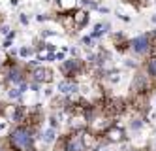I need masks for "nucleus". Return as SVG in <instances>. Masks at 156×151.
<instances>
[{
  "label": "nucleus",
  "mask_w": 156,
  "mask_h": 151,
  "mask_svg": "<svg viewBox=\"0 0 156 151\" xmlns=\"http://www.w3.org/2000/svg\"><path fill=\"white\" fill-rule=\"evenodd\" d=\"M8 142L9 145H13L15 149L19 151H27L28 147L34 145V140H36V130L28 129L25 125H15L12 130L8 132Z\"/></svg>",
  "instance_id": "obj_1"
},
{
  "label": "nucleus",
  "mask_w": 156,
  "mask_h": 151,
  "mask_svg": "<svg viewBox=\"0 0 156 151\" xmlns=\"http://www.w3.org/2000/svg\"><path fill=\"white\" fill-rule=\"evenodd\" d=\"M60 72L64 74L66 79H75L85 72V62L81 59H68L60 64Z\"/></svg>",
  "instance_id": "obj_2"
},
{
  "label": "nucleus",
  "mask_w": 156,
  "mask_h": 151,
  "mask_svg": "<svg viewBox=\"0 0 156 151\" xmlns=\"http://www.w3.org/2000/svg\"><path fill=\"white\" fill-rule=\"evenodd\" d=\"M53 70L51 68H45V66H36V68H32L30 70V74H28V81L32 79V81H38V83H41V85H47V83H51L53 81Z\"/></svg>",
  "instance_id": "obj_3"
},
{
  "label": "nucleus",
  "mask_w": 156,
  "mask_h": 151,
  "mask_svg": "<svg viewBox=\"0 0 156 151\" xmlns=\"http://www.w3.org/2000/svg\"><path fill=\"white\" fill-rule=\"evenodd\" d=\"M62 138H64V149L66 151H85V145L81 140V130H72L70 134H66Z\"/></svg>",
  "instance_id": "obj_4"
},
{
  "label": "nucleus",
  "mask_w": 156,
  "mask_h": 151,
  "mask_svg": "<svg viewBox=\"0 0 156 151\" xmlns=\"http://www.w3.org/2000/svg\"><path fill=\"white\" fill-rule=\"evenodd\" d=\"M130 47L136 51L137 55H145V53L151 49V38H149V34H141V36L133 38L130 42Z\"/></svg>",
  "instance_id": "obj_5"
},
{
  "label": "nucleus",
  "mask_w": 156,
  "mask_h": 151,
  "mask_svg": "<svg viewBox=\"0 0 156 151\" xmlns=\"http://www.w3.org/2000/svg\"><path fill=\"white\" fill-rule=\"evenodd\" d=\"M104 136H105V140L111 142V144H119V142H122V140H126V132H124V129H122V126H119V125H111L109 129L104 132Z\"/></svg>",
  "instance_id": "obj_6"
},
{
  "label": "nucleus",
  "mask_w": 156,
  "mask_h": 151,
  "mask_svg": "<svg viewBox=\"0 0 156 151\" xmlns=\"http://www.w3.org/2000/svg\"><path fill=\"white\" fill-rule=\"evenodd\" d=\"M132 91L136 92V95L137 92H147L149 91V77L143 76V74H137L132 81Z\"/></svg>",
  "instance_id": "obj_7"
},
{
  "label": "nucleus",
  "mask_w": 156,
  "mask_h": 151,
  "mask_svg": "<svg viewBox=\"0 0 156 151\" xmlns=\"http://www.w3.org/2000/svg\"><path fill=\"white\" fill-rule=\"evenodd\" d=\"M79 91V87H77V83L73 79H62L60 83H58V92L64 96H68V95H75V92Z\"/></svg>",
  "instance_id": "obj_8"
},
{
  "label": "nucleus",
  "mask_w": 156,
  "mask_h": 151,
  "mask_svg": "<svg viewBox=\"0 0 156 151\" xmlns=\"http://www.w3.org/2000/svg\"><path fill=\"white\" fill-rule=\"evenodd\" d=\"M88 23V11L87 9H75L73 11V25H75V30L83 28Z\"/></svg>",
  "instance_id": "obj_9"
},
{
  "label": "nucleus",
  "mask_w": 156,
  "mask_h": 151,
  "mask_svg": "<svg viewBox=\"0 0 156 151\" xmlns=\"http://www.w3.org/2000/svg\"><path fill=\"white\" fill-rule=\"evenodd\" d=\"M57 6L62 13H70V11H75L77 6H79V0H57Z\"/></svg>",
  "instance_id": "obj_10"
},
{
  "label": "nucleus",
  "mask_w": 156,
  "mask_h": 151,
  "mask_svg": "<svg viewBox=\"0 0 156 151\" xmlns=\"http://www.w3.org/2000/svg\"><path fill=\"white\" fill-rule=\"evenodd\" d=\"M41 140L45 142V144H53L55 140H57V130H55L53 126H49L47 130H43V134H41Z\"/></svg>",
  "instance_id": "obj_11"
},
{
  "label": "nucleus",
  "mask_w": 156,
  "mask_h": 151,
  "mask_svg": "<svg viewBox=\"0 0 156 151\" xmlns=\"http://www.w3.org/2000/svg\"><path fill=\"white\" fill-rule=\"evenodd\" d=\"M107 30H109V25H107V23H98V25L94 27V30H92L90 36H92V38H100V36H104Z\"/></svg>",
  "instance_id": "obj_12"
},
{
  "label": "nucleus",
  "mask_w": 156,
  "mask_h": 151,
  "mask_svg": "<svg viewBox=\"0 0 156 151\" xmlns=\"http://www.w3.org/2000/svg\"><path fill=\"white\" fill-rule=\"evenodd\" d=\"M32 53H34V49L28 47V45H23V47L19 49V57H21V59H28V57H30Z\"/></svg>",
  "instance_id": "obj_13"
},
{
  "label": "nucleus",
  "mask_w": 156,
  "mask_h": 151,
  "mask_svg": "<svg viewBox=\"0 0 156 151\" xmlns=\"http://www.w3.org/2000/svg\"><path fill=\"white\" fill-rule=\"evenodd\" d=\"M79 4H83L88 9H96L98 8V0H79Z\"/></svg>",
  "instance_id": "obj_14"
},
{
  "label": "nucleus",
  "mask_w": 156,
  "mask_h": 151,
  "mask_svg": "<svg viewBox=\"0 0 156 151\" xmlns=\"http://www.w3.org/2000/svg\"><path fill=\"white\" fill-rule=\"evenodd\" d=\"M9 59H12V55H9V53H8V51L2 47V49H0V66H2V64H6Z\"/></svg>",
  "instance_id": "obj_15"
},
{
  "label": "nucleus",
  "mask_w": 156,
  "mask_h": 151,
  "mask_svg": "<svg viewBox=\"0 0 156 151\" xmlns=\"http://www.w3.org/2000/svg\"><path fill=\"white\" fill-rule=\"evenodd\" d=\"M147 70H149V76L156 77V59H151V61H149V66H147Z\"/></svg>",
  "instance_id": "obj_16"
},
{
  "label": "nucleus",
  "mask_w": 156,
  "mask_h": 151,
  "mask_svg": "<svg viewBox=\"0 0 156 151\" xmlns=\"http://www.w3.org/2000/svg\"><path fill=\"white\" fill-rule=\"evenodd\" d=\"M8 125H12V123H9V121L4 117V115L0 113V132H2V130H6V129H8Z\"/></svg>",
  "instance_id": "obj_17"
},
{
  "label": "nucleus",
  "mask_w": 156,
  "mask_h": 151,
  "mask_svg": "<svg viewBox=\"0 0 156 151\" xmlns=\"http://www.w3.org/2000/svg\"><path fill=\"white\" fill-rule=\"evenodd\" d=\"M81 42H83V45H87V47H92V43H94V38H92V36H85Z\"/></svg>",
  "instance_id": "obj_18"
},
{
  "label": "nucleus",
  "mask_w": 156,
  "mask_h": 151,
  "mask_svg": "<svg viewBox=\"0 0 156 151\" xmlns=\"http://www.w3.org/2000/svg\"><path fill=\"white\" fill-rule=\"evenodd\" d=\"M19 21H21V25H25V27H27L30 19H28V15H27V13H19Z\"/></svg>",
  "instance_id": "obj_19"
},
{
  "label": "nucleus",
  "mask_w": 156,
  "mask_h": 151,
  "mask_svg": "<svg viewBox=\"0 0 156 151\" xmlns=\"http://www.w3.org/2000/svg\"><path fill=\"white\" fill-rule=\"evenodd\" d=\"M64 57H66V51L62 49V51H57L55 53V61H64Z\"/></svg>",
  "instance_id": "obj_20"
},
{
  "label": "nucleus",
  "mask_w": 156,
  "mask_h": 151,
  "mask_svg": "<svg viewBox=\"0 0 156 151\" xmlns=\"http://www.w3.org/2000/svg\"><path fill=\"white\" fill-rule=\"evenodd\" d=\"M9 30H12V28H9L8 25H0V34H2V36H6Z\"/></svg>",
  "instance_id": "obj_21"
},
{
  "label": "nucleus",
  "mask_w": 156,
  "mask_h": 151,
  "mask_svg": "<svg viewBox=\"0 0 156 151\" xmlns=\"http://www.w3.org/2000/svg\"><path fill=\"white\" fill-rule=\"evenodd\" d=\"M9 4H12V6H17V4H19V0H9Z\"/></svg>",
  "instance_id": "obj_22"
},
{
  "label": "nucleus",
  "mask_w": 156,
  "mask_h": 151,
  "mask_svg": "<svg viewBox=\"0 0 156 151\" xmlns=\"http://www.w3.org/2000/svg\"><path fill=\"white\" fill-rule=\"evenodd\" d=\"M152 23H156V15H154V17H152Z\"/></svg>",
  "instance_id": "obj_23"
},
{
  "label": "nucleus",
  "mask_w": 156,
  "mask_h": 151,
  "mask_svg": "<svg viewBox=\"0 0 156 151\" xmlns=\"http://www.w3.org/2000/svg\"><path fill=\"white\" fill-rule=\"evenodd\" d=\"M128 151H137V149H128Z\"/></svg>",
  "instance_id": "obj_24"
},
{
  "label": "nucleus",
  "mask_w": 156,
  "mask_h": 151,
  "mask_svg": "<svg viewBox=\"0 0 156 151\" xmlns=\"http://www.w3.org/2000/svg\"><path fill=\"white\" fill-rule=\"evenodd\" d=\"M0 23H2V15H0Z\"/></svg>",
  "instance_id": "obj_25"
}]
</instances>
